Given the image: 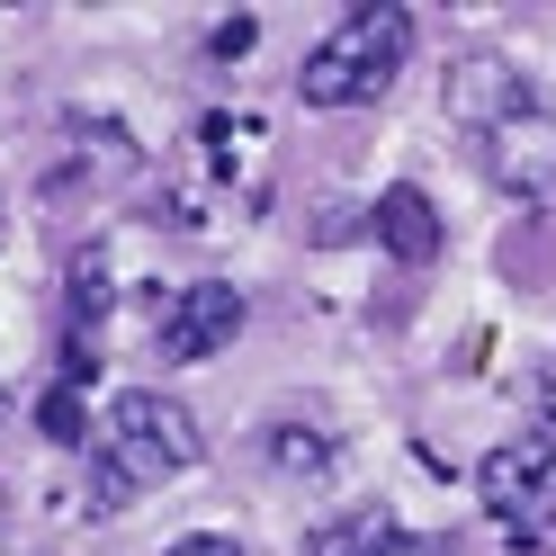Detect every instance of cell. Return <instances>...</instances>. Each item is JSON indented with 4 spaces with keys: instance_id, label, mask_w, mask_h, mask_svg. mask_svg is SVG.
<instances>
[{
    "instance_id": "5bb4252c",
    "label": "cell",
    "mask_w": 556,
    "mask_h": 556,
    "mask_svg": "<svg viewBox=\"0 0 556 556\" xmlns=\"http://www.w3.org/2000/svg\"><path fill=\"white\" fill-rule=\"evenodd\" d=\"M162 556H242V547H233L225 530H189V539H170Z\"/></svg>"
},
{
    "instance_id": "30bf717a",
    "label": "cell",
    "mask_w": 556,
    "mask_h": 556,
    "mask_svg": "<svg viewBox=\"0 0 556 556\" xmlns=\"http://www.w3.org/2000/svg\"><path fill=\"white\" fill-rule=\"evenodd\" d=\"M269 467H278V476H324V467H332V440L278 422V431H269Z\"/></svg>"
},
{
    "instance_id": "ba28073f",
    "label": "cell",
    "mask_w": 556,
    "mask_h": 556,
    "mask_svg": "<svg viewBox=\"0 0 556 556\" xmlns=\"http://www.w3.org/2000/svg\"><path fill=\"white\" fill-rule=\"evenodd\" d=\"M99 324H109V252H73V368H81V351L99 359Z\"/></svg>"
},
{
    "instance_id": "9c48e42d",
    "label": "cell",
    "mask_w": 556,
    "mask_h": 556,
    "mask_svg": "<svg viewBox=\"0 0 556 556\" xmlns=\"http://www.w3.org/2000/svg\"><path fill=\"white\" fill-rule=\"evenodd\" d=\"M387 530L395 520H377V511H341V520H315V530H305V556H377Z\"/></svg>"
},
{
    "instance_id": "3957f363",
    "label": "cell",
    "mask_w": 556,
    "mask_h": 556,
    "mask_svg": "<svg viewBox=\"0 0 556 556\" xmlns=\"http://www.w3.org/2000/svg\"><path fill=\"white\" fill-rule=\"evenodd\" d=\"M476 503H484V520H503L511 547H556V440L511 431L503 448H484Z\"/></svg>"
},
{
    "instance_id": "7a4b0ae2",
    "label": "cell",
    "mask_w": 556,
    "mask_h": 556,
    "mask_svg": "<svg viewBox=\"0 0 556 556\" xmlns=\"http://www.w3.org/2000/svg\"><path fill=\"white\" fill-rule=\"evenodd\" d=\"M404 63H413V10L404 0H368V10H341L332 37L296 63V99L305 109H368V99L395 90Z\"/></svg>"
},
{
    "instance_id": "5b68a950",
    "label": "cell",
    "mask_w": 556,
    "mask_h": 556,
    "mask_svg": "<svg viewBox=\"0 0 556 556\" xmlns=\"http://www.w3.org/2000/svg\"><path fill=\"white\" fill-rule=\"evenodd\" d=\"M530 99H539V90H530V73H520L511 54H494V46H476V54L448 63V117H458L476 144H484V135H494L511 109H530Z\"/></svg>"
},
{
    "instance_id": "277c9868",
    "label": "cell",
    "mask_w": 556,
    "mask_h": 556,
    "mask_svg": "<svg viewBox=\"0 0 556 556\" xmlns=\"http://www.w3.org/2000/svg\"><path fill=\"white\" fill-rule=\"evenodd\" d=\"M242 288H225V278H198V288H180L162 305V324H153V351H162V368H198V359H216V351H233V332H242Z\"/></svg>"
},
{
    "instance_id": "4fadbf2b",
    "label": "cell",
    "mask_w": 556,
    "mask_h": 556,
    "mask_svg": "<svg viewBox=\"0 0 556 556\" xmlns=\"http://www.w3.org/2000/svg\"><path fill=\"white\" fill-rule=\"evenodd\" d=\"M252 37H261V18H252V10H233V18H225L206 46H216V54H252Z\"/></svg>"
},
{
    "instance_id": "6da1fadb",
    "label": "cell",
    "mask_w": 556,
    "mask_h": 556,
    "mask_svg": "<svg viewBox=\"0 0 556 556\" xmlns=\"http://www.w3.org/2000/svg\"><path fill=\"white\" fill-rule=\"evenodd\" d=\"M206 458V431L180 395L162 387H126L109 413H99V440H90V520H117L144 494L180 484Z\"/></svg>"
},
{
    "instance_id": "7c38bea8",
    "label": "cell",
    "mask_w": 556,
    "mask_h": 556,
    "mask_svg": "<svg viewBox=\"0 0 556 556\" xmlns=\"http://www.w3.org/2000/svg\"><path fill=\"white\" fill-rule=\"evenodd\" d=\"M377 556H458V547H448V539H431V530H404V520H395Z\"/></svg>"
},
{
    "instance_id": "8992f818",
    "label": "cell",
    "mask_w": 556,
    "mask_h": 556,
    "mask_svg": "<svg viewBox=\"0 0 556 556\" xmlns=\"http://www.w3.org/2000/svg\"><path fill=\"white\" fill-rule=\"evenodd\" d=\"M484 162H494V180L511 198H556V109L547 99L511 109L494 135H484Z\"/></svg>"
},
{
    "instance_id": "8fae6325",
    "label": "cell",
    "mask_w": 556,
    "mask_h": 556,
    "mask_svg": "<svg viewBox=\"0 0 556 556\" xmlns=\"http://www.w3.org/2000/svg\"><path fill=\"white\" fill-rule=\"evenodd\" d=\"M37 422H46L54 440H90V431H81V395H73V387H54V395L37 404Z\"/></svg>"
},
{
    "instance_id": "52a82bcc",
    "label": "cell",
    "mask_w": 556,
    "mask_h": 556,
    "mask_svg": "<svg viewBox=\"0 0 556 556\" xmlns=\"http://www.w3.org/2000/svg\"><path fill=\"white\" fill-rule=\"evenodd\" d=\"M368 233L387 242V252L404 261V269H431L440 261V206L413 189V180H395V189H377V206H368Z\"/></svg>"
}]
</instances>
